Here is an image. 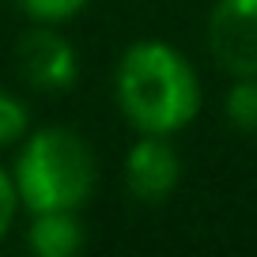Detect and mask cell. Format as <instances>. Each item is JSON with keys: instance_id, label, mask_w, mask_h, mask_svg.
<instances>
[{"instance_id": "277c9868", "label": "cell", "mask_w": 257, "mask_h": 257, "mask_svg": "<svg viewBox=\"0 0 257 257\" xmlns=\"http://www.w3.org/2000/svg\"><path fill=\"white\" fill-rule=\"evenodd\" d=\"M208 49L227 76H257V0H216L208 16Z\"/></svg>"}, {"instance_id": "52a82bcc", "label": "cell", "mask_w": 257, "mask_h": 257, "mask_svg": "<svg viewBox=\"0 0 257 257\" xmlns=\"http://www.w3.org/2000/svg\"><path fill=\"white\" fill-rule=\"evenodd\" d=\"M223 113L231 128L238 133H257V76H231V87L223 98Z\"/></svg>"}, {"instance_id": "6da1fadb", "label": "cell", "mask_w": 257, "mask_h": 257, "mask_svg": "<svg viewBox=\"0 0 257 257\" xmlns=\"http://www.w3.org/2000/svg\"><path fill=\"white\" fill-rule=\"evenodd\" d=\"M201 76L178 46L159 38L133 42L113 68V102L137 133L174 137L201 113Z\"/></svg>"}, {"instance_id": "30bf717a", "label": "cell", "mask_w": 257, "mask_h": 257, "mask_svg": "<svg viewBox=\"0 0 257 257\" xmlns=\"http://www.w3.org/2000/svg\"><path fill=\"white\" fill-rule=\"evenodd\" d=\"M19 189H16V178H12L8 167H0V242L8 238V231L16 227V216H19Z\"/></svg>"}, {"instance_id": "9c48e42d", "label": "cell", "mask_w": 257, "mask_h": 257, "mask_svg": "<svg viewBox=\"0 0 257 257\" xmlns=\"http://www.w3.org/2000/svg\"><path fill=\"white\" fill-rule=\"evenodd\" d=\"M19 12H23L31 23H68V19H76L83 8H87L91 0H16Z\"/></svg>"}, {"instance_id": "5b68a950", "label": "cell", "mask_w": 257, "mask_h": 257, "mask_svg": "<svg viewBox=\"0 0 257 257\" xmlns=\"http://www.w3.org/2000/svg\"><path fill=\"white\" fill-rule=\"evenodd\" d=\"M121 178L133 201L140 204H163L182 182V159H178L170 137H155V133H140L125 152L121 163Z\"/></svg>"}, {"instance_id": "7a4b0ae2", "label": "cell", "mask_w": 257, "mask_h": 257, "mask_svg": "<svg viewBox=\"0 0 257 257\" xmlns=\"http://www.w3.org/2000/svg\"><path fill=\"white\" fill-rule=\"evenodd\" d=\"M12 178L27 212H80L95 193L98 163L76 128L42 125L23 137Z\"/></svg>"}, {"instance_id": "ba28073f", "label": "cell", "mask_w": 257, "mask_h": 257, "mask_svg": "<svg viewBox=\"0 0 257 257\" xmlns=\"http://www.w3.org/2000/svg\"><path fill=\"white\" fill-rule=\"evenodd\" d=\"M31 133V110L19 95L0 87V148H19Z\"/></svg>"}, {"instance_id": "3957f363", "label": "cell", "mask_w": 257, "mask_h": 257, "mask_svg": "<svg viewBox=\"0 0 257 257\" xmlns=\"http://www.w3.org/2000/svg\"><path fill=\"white\" fill-rule=\"evenodd\" d=\"M16 72L38 95H61L80 80V57L53 23H31L16 42Z\"/></svg>"}, {"instance_id": "8992f818", "label": "cell", "mask_w": 257, "mask_h": 257, "mask_svg": "<svg viewBox=\"0 0 257 257\" xmlns=\"http://www.w3.org/2000/svg\"><path fill=\"white\" fill-rule=\"evenodd\" d=\"M23 242L34 257H76L87 246L80 212H31Z\"/></svg>"}]
</instances>
